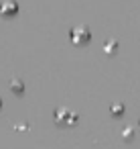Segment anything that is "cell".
Masks as SVG:
<instances>
[{
	"label": "cell",
	"mask_w": 140,
	"mask_h": 149,
	"mask_svg": "<svg viewBox=\"0 0 140 149\" xmlns=\"http://www.w3.org/2000/svg\"><path fill=\"white\" fill-rule=\"evenodd\" d=\"M89 37H91V33H89V29H87L85 25H79V27H75V29L71 31V39H73V43H77V45L89 41Z\"/></svg>",
	"instance_id": "1"
},
{
	"label": "cell",
	"mask_w": 140,
	"mask_h": 149,
	"mask_svg": "<svg viewBox=\"0 0 140 149\" xmlns=\"http://www.w3.org/2000/svg\"><path fill=\"white\" fill-rule=\"evenodd\" d=\"M0 13H4V15H14V13H16V2H12V0H4V2L0 4Z\"/></svg>",
	"instance_id": "2"
},
{
	"label": "cell",
	"mask_w": 140,
	"mask_h": 149,
	"mask_svg": "<svg viewBox=\"0 0 140 149\" xmlns=\"http://www.w3.org/2000/svg\"><path fill=\"white\" fill-rule=\"evenodd\" d=\"M116 49H118V41H116V39H108V41L104 43V51H106V53H114Z\"/></svg>",
	"instance_id": "3"
},
{
	"label": "cell",
	"mask_w": 140,
	"mask_h": 149,
	"mask_svg": "<svg viewBox=\"0 0 140 149\" xmlns=\"http://www.w3.org/2000/svg\"><path fill=\"white\" fill-rule=\"evenodd\" d=\"M10 86H14L16 90H23V82H19V80H12V82H10Z\"/></svg>",
	"instance_id": "4"
},
{
	"label": "cell",
	"mask_w": 140,
	"mask_h": 149,
	"mask_svg": "<svg viewBox=\"0 0 140 149\" xmlns=\"http://www.w3.org/2000/svg\"><path fill=\"white\" fill-rule=\"evenodd\" d=\"M112 108H114V114H120L122 112V104H114Z\"/></svg>",
	"instance_id": "5"
}]
</instances>
